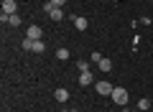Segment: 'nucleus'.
Here are the masks:
<instances>
[{
	"instance_id": "17",
	"label": "nucleus",
	"mask_w": 153,
	"mask_h": 112,
	"mask_svg": "<svg viewBox=\"0 0 153 112\" xmlns=\"http://www.w3.org/2000/svg\"><path fill=\"white\" fill-rule=\"evenodd\" d=\"M51 5H54V8H64L66 0H51Z\"/></svg>"
},
{
	"instance_id": "14",
	"label": "nucleus",
	"mask_w": 153,
	"mask_h": 112,
	"mask_svg": "<svg viewBox=\"0 0 153 112\" xmlns=\"http://www.w3.org/2000/svg\"><path fill=\"white\" fill-rule=\"evenodd\" d=\"M102 59H105V56H102V53H100V51H94L92 56H89V61H94V64H100V61H102Z\"/></svg>"
},
{
	"instance_id": "4",
	"label": "nucleus",
	"mask_w": 153,
	"mask_h": 112,
	"mask_svg": "<svg viewBox=\"0 0 153 112\" xmlns=\"http://www.w3.org/2000/svg\"><path fill=\"white\" fill-rule=\"evenodd\" d=\"M16 10H18L16 0H3V13H5V16H16Z\"/></svg>"
},
{
	"instance_id": "9",
	"label": "nucleus",
	"mask_w": 153,
	"mask_h": 112,
	"mask_svg": "<svg viewBox=\"0 0 153 112\" xmlns=\"http://www.w3.org/2000/svg\"><path fill=\"white\" fill-rule=\"evenodd\" d=\"M49 16L54 18V21H61V18H64V8H54V10H51Z\"/></svg>"
},
{
	"instance_id": "20",
	"label": "nucleus",
	"mask_w": 153,
	"mask_h": 112,
	"mask_svg": "<svg viewBox=\"0 0 153 112\" xmlns=\"http://www.w3.org/2000/svg\"><path fill=\"white\" fill-rule=\"evenodd\" d=\"M74 112H82V110H74Z\"/></svg>"
},
{
	"instance_id": "11",
	"label": "nucleus",
	"mask_w": 153,
	"mask_h": 112,
	"mask_svg": "<svg viewBox=\"0 0 153 112\" xmlns=\"http://www.w3.org/2000/svg\"><path fill=\"white\" fill-rule=\"evenodd\" d=\"M56 59L66 61V59H69V48H59V51H56Z\"/></svg>"
},
{
	"instance_id": "16",
	"label": "nucleus",
	"mask_w": 153,
	"mask_h": 112,
	"mask_svg": "<svg viewBox=\"0 0 153 112\" xmlns=\"http://www.w3.org/2000/svg\"><path fill=\"white\" fill-rule=\"evenodd\" d=\"M23 48H26V51H33V41L31 38H23Z\"/></svg>"
},
{
	"instance_id": "18",
	"label": "nucleus",
	"mask_w": 153,
	"mask_h": 112,
	"mask_svg": "<svg viewBox=\"0 0 153 112\" xmlns=\"http://www.w3.org/2000/svg\"><path fill=\"white\" fill-rule=\"evenodd\" d=\"M61 112H74V110H61Z\"/></svg>"
},
{
	"instance_id": "10",
	"label": "nucleus",
	"mask_w": 153,
	"mask_h": 112,
	"mask_svg": "<svg viewBox=\"0 0 153 112\" xmlns=\"http://www.w3.org/2000/svg\"><path fill=\"white\" fill-rule=\"evenodd\" d=\"M44 51H46L44 41H33V53H44Z\"/></svg>"
},
{
	"instance_id": "2",
	"label": "nucleus",
	"mask_w": 153,
	"mask_h": 112,
	"mask_svg": "<svg viewBox=\"0 0 153 112\" xmlns=\"http://www.w3.org/2000/svg\"><path fill=\"white\" fill-rule=\"evenodd\" d=\"M94 89H97V94H112V89H115V87L112 84H110V82L107 79H102V82H97V84H94Z\"/></svg>"
},
{
	"instance_id": "13",
	"label": "nucleus",
	"mask_w": 153,
	"mask_h": 112,
	"mask_svg": "<svg viewBox=\"0 0 153 112\" xmlns=\"http://www.w3.org/2000/svg\"><path fill=\"white\" fill-rule=\"evenodd\" d=\"M148 107H151V99H140V102H138V110H140V112H146Z\"/></svg>"
},
{
	"instance_id": "5",
	"label": "nucleus",
	"mask_w": 153,
	"mask_h": 112,
	"mask_svg": "<svg viewBox=\"0 0 153 112\" xmlns=\"http://www.w3.org/2000/svg\"><path fill=\"white\" fill-rule=\"evenodd\" d=\"M92 82H94L92 71H79V87H89Z\"/></svg>"
},
{
	"instance_id": "6",
	"label": "nucleus",
	"mask_w": 153,
	"mask_h": 112,
	"mask_svg": "<svg viewBox=\"0 0 153 112\" xmlns=\"http://www.w3.org/2000/svg\"><path fill=\"white\" fill-rule=\"evenodd\" d=\"M54 99H56V102H66V99H69V89H64V87H59V89L54 92Z\"/></svg>"
},
{
	"instance_id": "15",
	"label": "nucleus",
	"mask_w": 153,
	"mask_h": 112,
	"mask_svg": "<svg viewBox=\"0 0 153 112\" xmlns=\"http://www.w3.org/2000/svg\"><path fill=\"white\" fill-rule=\"evenodd\" d=\"M76 69H79V71H89V64H87V61H76Z\"/></svg>"
},
{
	"instance_id": "1",
	"label": "nucleus",
	"mask_w": 153,
	"mask_h": 112,
	"mask_svg": "<svg viewBox=\"0 0 153 112\" xmlns=\"http://www.w3.org/2000/svg\"><path fill=\"white\" fill-rule=\"evenodd\" d=\"M110 97H112L115 105H120V107H125V105H128V99H130V97H128V89H125V87H115Z\"/></svg>"
},
{
	"instance_id": "19",
	"label": "nucleus",
	"mask_w": 153,
	"mask_h": 112,
	"mask_svg": "<svg viewBox=\"0 0 153 112\" xmlns=\"http://www.w3.org/2000/svg\"><path fill=\"white\" fill-rule=\"evenodd\" d=\"M125 112H128V110H125ZM130 112H140V110H130Z\"/></svg>"
},
{
	"instance_id": "3",
	"label": "nucleus",
	"mask_w": 153,
	"mask_h": 112,
	"mask_svg": "<svg viewBox=\"0 0 153 112\" xmlns=\"http://www.w3.org/2000/svg\"><path fill=\"white\" fill-rule=\"evenodd\" d=\"M41 36H44V31L38 26H28V31H26V38H31V41H41Z\"/></svg>"
},
{
	"instance_id": "7",
	"label": "nucleus",
	"mask_w": 153,
	"mask_h": 112,
	"mask_svg": "<svg viewBox=\"0 0 153 112\" xmlns=\"http://www.w3.org/2000/svg\"><path fill=\"white\" fill-rule=\"evenodd\" d=\"M74 26H76V31H87L89 21H87L84 16H76V18H74Z\"/></svg>"
},
{
	"instance_id": "8",
	"label": "nucleus",
	"mask_w": 153,
	"mask_h": 112,
	"mask_svg": "<svg viewBox=\"0 0 153 112\" xmlns=\"http://www.w3.org/2000/svg\"><path fill=\"white\" fill-rule=\"evenodd\" d=\"M97 66H100V71H105V74H107V71L112 69V61H110V59H102V61H100Z\"/></svg>"
},
{
	"instance_id": "12",
	"label": "nucleus",
	"mask_w": 153,
	"mask_h": 112,
	"mask_svg": "<svg viewBox=\"0 0 153 112\" xmlns=\"http://www.w3.org/2000/svg\"><path fill=\"white\" fill-rule=\"evenodd\" d=\"M8 26H13V28L21 26V16H10V18H8Z\"/></svg>"
}]
</instances>
